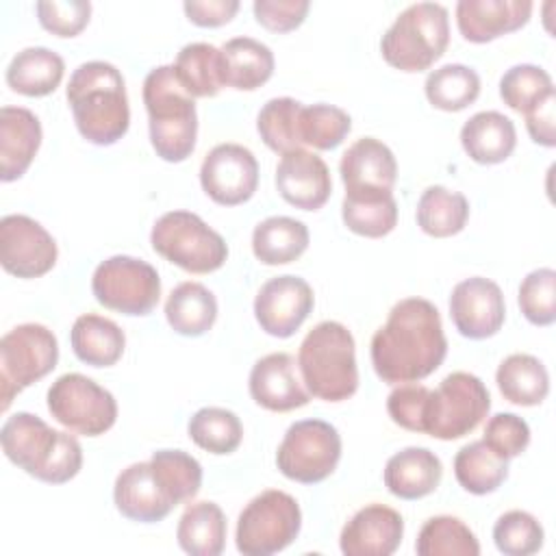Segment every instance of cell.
<instances>
[{
	"mask_svg": "<svg viewBox=\"0 0 556 556\" xmlns=\"http://www.w3.org/2000/svg\"><path fill=\"white\" fill-rule=\"evenodd\" d=\"M59 361V341L43 324H20L0 339V400L9 410L13 397L48 376Z\"/></svg>",
	"mask_w": 556,
	"mask_h": 556,
	"instance_id": "30bf717a",
	"label": "cell"
},
{
	"mask_svg": "<svg viewBox=\"0 0 556 556\" xmlns=\"http://www.w3.org/2000/svg\"><path fill=\"white\" fill-rule=\"evenodd\" d=\"M341 460V434L324 419H302L287 428L276 465L280 473L300 484L326 480Z\"/></svg>",
	"mask_w": 556,
	"mask_h": 556,
	"instance_id": "7c38bea8",
	"label": "cell"
},
{
	"mask_svg": "<svg viewBox=\"0 0 556 556\" xmlns=\"http://www.w3.org/2000/svg\"><path fill=\"white\" fill-rule=\"evenodd\" d=\"M415 552L419 556H478L480 543L463 519L437 515L421 526Z\"/></svg>",
	"mask_w": 556,
	"mask_h": 556,
	"instance_id": "f35d334b",
	"label": "cell"
},
{
	"mask_svg": "<svg viewBox=\"0 0 556 556\" xmlns=\"http://www.w3.org/2000/svg\"><path fill=\"white\" fill-rule=\"evenodd\" d=\"M469 217V202L460 191H452L443 185L428 187L417 202L419 228L437 239L458 235Z\"/></svg>",
	"mask_w": 556,
	"mask_h": 556,
	"instance_id": "8d00e7d4",
	"label": "cell"
},
{
	"mask_svg": "<svg viewBox=\"0 0 556 556\" xmlns=\"http://www.w3.org/2000/svg\"><path fill=\"white\" fill-rule=\"evenodd\" d=\"M143 104L148 111L150 143L167 163L191 156L198 137L195 100L176 78L174 65H159L143 80Z\"/></svg>",
	"mask_w": 556,
	"mask_h": 556,
	"instance_id": "277c9868",
	"label": "cell"
},
{
	"mask_svg": "<svg viewBox=\"0 0 556 556\" xmlns=\"http://www.w3.org/2000/svg\"><path fill=\"white\" fill-rule=\"evenodd\" d=\"M248 389L252 400L274 413H289L306 406L311 393L298 376L295 358L287 352H271L252 365Z\"/></svg>",
	"mask_w": 556,
	"mask_h": 556,
	"instance_id": "d6986e66",
	"label": "cell"
},
{
	"mask_svg": "<svg viewBox=\"0 0 556 556\" xmlns=\"http://www.w3.org/2000/svg\"><path fill=\"white\" fill-rule=\"evenodd\" d=\"M523 317L534 326H549L556 319V271L552 267L532 269L519 285L517 295Z\"/></svg>",
	"mask_w": 556,
	"mask_h": 556,
	"instance_id": "bcb514c9",
	"label": "cell"
},
{
	"mask_svg": "<svg viewBox=\"0 0 556 556\" xmlns=\"http://www.w3.org/2000/svg\"><path fill=\"white\" fill-rule=\"evenodd\" d=\"M65 74V63L61 54L50 48L33 46L20 50L7 67V85L28 98H41L52 93Z\"/></svg>",
	"mask_w": 556,
	"mask_h": 556,
	"instance_id": "f1b7e54d",
	"label": "cell"
},
{
	"mask_svg": "<svg viewBox=\"0 0 556 556\" xmlns=\"http://www.w3.org/2000/svg\"><path fill=\"white\" fill-rule=\"evenodd\" d=\"M48 410L67 430L100 437L117 419L113 393L83 374H63L48 389Z\"/></svg>",
	"mask_w": 556,
	"mask_h": 556,
	"instance_id": "4fadbf2b",
	"label": "cell"
},
{
	"mask_svg": "<svg viewBox=\"0 0 556 556\" xmlns=\"http://www.w3.org/2000/svg\"><path fill=\"white\" fill-rule=\"evenodd\" d=\"M424 91L434 109L447 113L463 111L480 96V76L469 65L445 63L428 74Z\"/></svg>",
	"mask_w": 556,
	"mask_h": 556,
	"instance_id": "74e56055",
	"label": "cell"
},
{
	"mask_svg": "<svg viewBox=\"0 0 556 556\" xmlns=\"http://www.w3.org/2000/svg\"><path fill=\"white\" fill-rule=\"evenodd\" d=\"M489 408L491 395L484 382L469 371H452L428 393L424 434L441 441L460 439L482 424Z\"/></svg>",
	"mask_w": 556,
	"mask_h": 556,
	"instance_id": "ba28073f",
	"label": "cell"
},
{
	"mask_svg": "<svg viewBox=\"0 0 556 556\" xmlns=\"http://www.w3.org/2000/svg\"><path fill=\"white\" fill-rule=\"evenodd\" d=\"M298 130L302 143L315 150H334L352 130V117L334 104H302Z\"/></svg>",
	"mask_w": 556,
	"mask_h": 556,
	"instance_id": "7bdbcfd3",
	"label": "cell"
},
{
	"mask_svg": "<svg viewBox=\"0 0 556 556\" xmlns=\"http://www.w3.org/2000/svg\"><path fill=\"white\" fill-rule=\"evenodd\" d=\"M443 478L441 458L428 447H404L384 465V486L400 500H421L430 495Z\"/></svg>",
	"mask_w": 556,
	"mask_h": 556,
	"instance_id": "d4e9b609",
	"label": "cell"
},
{
	"mask_svg": "<svg viewBox=\"0 0 556 556\" xmlns=\"http://www.w3.org/2000/svg\"><path fill=\"white\" fill-rule=\"evenodd\" d=\"M91 291L104 308L139 317L159 304L161 278L148 261L115 254L93 269Z\"/></svg>",
	"mask_w": 556,
	"mask_h": 556,
	"instance_id": "8fae6325",
	"label": "cell"
},
{
	"mask_svg": "<svg viewBox=\"0 0 556 556\" xmlns=\"http://www.w3.org/2000/svg\"><path fill=\"white\" fill-rule=\"evenodd\" d=\"M0 443L13 465L48 484L70 482L83 467L78 439L50 428L41 417L26 410L2 424Z\"/></svg>",
	"mask_w": 556,
	"mask_h": 556,
	"instance_id": "3957f363",
	"label": "cell"
},
{
	"mask_svg": "<svg viewBox=\"0 0 556 556\" xmlns=\"http://www.w3.org/2000/svg\"><path fill=\"white\" fill-rule=\"evenodd\" d=\"M224 87L254 91L274 74V52L258 39L232 37L219 48Z\"/></svg>",
	"mask_w": 556,
	"mask_h": 556,
	"instance_id": "4316f807",
	"label": "cell"
},
{
	"mask_svg": "<svg viewBox=\"0 0 556 556\" xmlns=\"http://www.w3.org/2000/svg\"><path fill=\"white\" fill-rule=\"evenodd\" d=\"M165 317L174 332L182 337H202L217 319V300L202 282H180L165 302Z\"/></svg>",
	"mask_w": 556,
	"mask_h": 556,
	"instance_id": "1f68e13d",
	"label": "cell"
},
{
	"mask_svg": "<svg viewBox=\"0 0 556 556\" xmlns=\"http://www.w3.org/2000/svg\"><path fill=\"white\" fill-rule=\"evenodd\" d=\"M226 515L215 502H193L178 519L176 539L191 556H217L226 547Z\"/></svg>",
	"mask_w": 556,
	"mask_h": 556,
	"instance_id": "4dcf8cb0",
	"label": "cell"
},
{
	"mask_svg": "<svg viewBox=\"0 0 556 556\" xmlns=\"http://www.w3.org/2000/svg\"><path fill=\"white\" fill-rule=\"evenodd\" d=\"M450 43L447 9L437 2L406 7L380 39L382 59L402 72H424Z\"/></svg>",
	"mask_w": 556,
	"mask_h": 556,
	"instance_id": "8992f818",
	"label": "cell"
},
{
	"mask_svg": "<svg viewBox=\"0 0 556 556\" xmlns=\"http://www.w3.org/2000/svg\"><path fill=\"white\" fill-rule=\"evenodd\" d=\"M276 189L285 202L302 211L321 208L332 193V178L326 161L311 150L285 152L276 167Z\"/></svg>",
	"mask_w": 556,
	"mask_h": 556,
	"instance_id": "ac0fdd59",
	"label": "cell"
},
{
	"mask_svg": "<svg viewBox=\"0 0 556 556\" xmlns=\"http://www.w3.org/2000/svg\"><path fill=\"white\" fill-rule=\"evenodd\" d=\"M352 332L332 319L313 326L300 343L298 369L306 391L324 402H343L358 389Z\"/></svg>",
	"mask_w": 556,
	"mask_h": 556,
	"instance_id": "5b68a950",
	"label": "cell"
},
{
	"mask_svg": "<svg viewBox=\"0 0 556 556\" xmlns=\"http://www.w3.org/2000/svg\"><path fill=\"white\" fill-rule=\"evenodd\" d=\"M526 128L534 143L554 148L556 146V91H549L545 98H541L534 106H530L526 113Z\"/></svg>",
	"mask_w": 556,
	"mask_h": 556,
	"instance_id": "816d5d0a",
	"label": "cell"
},
{
	"mask_svg": "<svg viewBox=\"0 0 556 556\" xmlns=\"http://www.w3.org/2000/svg\"><path fill=\"white\" fill-rule=\"evenodd\" d=\"M156 254L189 274H211L228 258L224 237L191 211L163 213L150 232Z\"/></svg>",
	"mask_w": 556,
	"mask_h": 556,
	"instance_id": "52a82bcc",
	"label": "cell"
},
{
	"mask_svg": "<svg viewBox=\"0 0 556 556\" xmlns=\"http://www.w3.org/2000/svg\"><path fill=\"white\" fill-rule=\"evenodd\" d=\"M174 72L191 98H213L224 87L219 48L204 41H193L180 48L174 61Z\"/></svg>",
	"mask_w": 556,
	"mask_h": 556,
	"instance_id": "d590c367",
	"label": "cell"
},
{
	"mask_svg": "<svg viewBox=\"0 0 556 556\" xmlns=\"http://www.w3.org/2000/svg\"><path fill=\"white\" fill-rule=\"evenodd\" d=\"M78 132L93 146H113L130 126L122 72L106 61L80 63L65 89Z\"/></svg>",
	"mask_w": 556,
	"mask_h": 556,
	"instance_id": "7a4b0ae2",
	"label": "cell"
},
{
	"mask_svg": "<svg viewBox=\"0 0 556 556\" xmlns=\"http://www.w3.org/2000/svg\"><path fill=\"white\" fill-rule=\"evenodd\" d=\"M339 174L345 191H393L397 161L380 139L361 137L343 152Z\"/></svg>",
	"mask_w": 556,
	"mask_h": 556,
	"instance_id": "603a6c76",
	"label": "cell"
},
{
	"mask_svg": "<svg viewBox=\"0 0 556 556\" xmlns=\"http://www.w3.org/2000/svg\"><path fill=\"white\" fill-rule=\"evenodd\" d=\"M200 185L222 206L243 204L258 187V161L241 143H217L200 165Z\"/></svg>",
	"mask_w": 556,
	"mask_h": 556,
	"instance_id": "5bb4252c",
	"label": "cell"
},
{
	"mask_svg": "<svg viewBox=\"0 0 556 556\" xmlns=\"http://www.w3.org/2000/svg\"><path fill=\"white\" fill-rule=\"evenodd\" d=\"M113 502L126 519L139 523H156L165 519L172 508H176L159 484L150 460L132 463L117 473L113 484Z\"/></svg>",
	"mask_w": 556,
	"mask_h": 556,
	"instance_id": "44dd1931",
	"label": "cell"
},
{
	"mask_svg": "<svg viewBox=\"0 0 556 556\" xmlns=\"http://www.w3.org/2000/svg\"><path fill=\"white\" fill-rule=\"evenodd\" d=\"M371 365L389 384L417 382L437 371L447 354L439 308L426 298H404L371 337Z\"/></svg>",
	"mask_w": 556,
	"mask_h": 556,
	"instance_id": "6da1fadb",
	"label": "cell"
},
{
	"mask_svg": "<svg viewBox=\"0 0 556 556\" xmlns=\"http://www.w3.org/2000/svg\"><path fill=\"white\" fill-rule=\"evenodd\" d=\"M430 389L417 382H404L395 387L387 397V413L393 424L404 430L424 434V408Z\"/></svg>",
	"mask_w": 556,
	"mask_h": 556,
	"instance_id": "681fc988",
	"label": "cell"
},
{
	"mask_svg": "<svg viewBox=\"0 0 556 556\" xmlns=\"http://www.w3.org/2000/svg\"><path fill=\"white\" fill-rule=\"evenodd\" d=\"M530 15V0H460L456 4L458 30L471 43H486L519 30Z\"/></svg>",
	"mask_w": 556,
	"mask_h": 556,
	"instance_id": "7402d4cb",
	"label": "cell"
},
{
	"mask_svg": "<svg viewBox=\"0 0 556 556\" xmlns=\"http://www.w3.org/2000/svg\"><path fill=\"white\" fill-rule=\"evenodd\" d=\"M189 439L208 454H230L241 445V419L222 406H204L195 410L187 424Z\"/></svg>",
	"mask_w": 556,
	"mask_h": 556,
	"instance_id": "ab89813d",
	"label": "cell"
},
{
	"mask_svg": "<svg viewBox=\"0 0 556 556\" xmlns=\"http://www.w3.org/2000/svg\"><path fill=\"white\" fill-rule=\"evenodd\" d=\"M460 143L467 156L480 165L504 163L517 146V128L500 111H480L460 128Z\"/></svg>",
	"mask_w": 556,
	"mask_h": 556,
	"instance_id": "484cf974",
	"label": "cell"
},
{
	"mask_svg": "<svg viewBox=\"0 0 556 556\" xmlns=\"http://www.w3.org/2000/svg\"><path fill=\"white\" fill-rule=\"evenodd\" d=\"M549 91H554L552 76L532 63L513 65L500 80V98L517 113H526Z\"/></svg>",
	"mask_w": 556,
	"mask_h": 556,
	"instance_id": "f6af8a7d",
	"label": "cell"
},
{
	"mask_svg": "<svg viewBox=\"0 0 556 556\" xmlns=\"http://www.w3.org/2000/svg\"><path fill=\"white\" fill-rule=\"evenodd\" d=\"M189 22L204 28H215L228 24L239 11L237 0H187L182 4Z\"/></svg>",
	"mask_w": 556,
	"mask_h": 556,
	"instance_id": "f5cc1de1",
	"label": "cell"
},
{
	"mask_svg": "<svg viewBox=\"0 0 556 556\" xmlns=\"http://www.w3.org/2000/svg\"><path fill=\"white\" fill-rule=\"evenodd\" d=\"M41 146V122L24 106L0 109V178L17 180L30 167Z\"/></svg>",
	"mask_w": 556,
	"mask_h": 556,
	"instance_id": "cb8c5ba5",
	"label": "cell"
},
{
	"mask_svg": "<svg viewBox=\"0 0 556 556\" xmlns=\"http://www.w3.org/2000/svg\"><path fill=\"white\" fill-rule=\"evenodd\" d=\"M543 526L526 510H508L493 526L495 547L506 556H530L543 547Z\"/></svg>",
	"mask_w": 556,
	"mask_h": 556,
	"instance_id": "ee69618b",
	"label": "cell"
},
{
	"mask_svg": "<svg viewBox=\"0 0 556 556\" xmlns=\"http://www.w3.org/2000/svg\"><path fill=\"white\" fill-rule=\"evenodd\" d=\"M315 306L311 285L293 274L269 278L254 298V317L271 337L287 339L306 321Z\"/></svg>",
	"mask_w": 556,
	"mask_h": 556,
	"instance_id": "2e32d148",
	"label": "cell"
},
{
	"mask_svg": "<svg viewBox=\"0 0 556 556\" xmlns=\"http://www.w3.org/2000/svg\"><path fill=\"white\" fill-rule=\"evenodd\" d=\"M495 382L504 400L517 406H536L549 393V374L545 365L532 354H510L506 356L497 371Z\"/></svg>",
	"mask_w": 556,
	"mask_h": 556,
	"instance_id": "d6a6232c",
	"label": "cell"
},
{
	"mask_svg": "<svg viewBox=\"0 0 556 556\" xmlns=\"http://www.w3.org/2000/svg\"><path fill=\"white\" fill-rule=\"evenodd\" d=\"M300 111H302V102L289 96L271 98L263 104L256 117V130L269 150L285 154L295 148H302L300 130H298Z\"/></svg>",
	"mask_w": 556,
	"mask_h": 556,
	"instance_id": "b9f144b4",
	"label": "cell"
},
{
	"mask_svg": "<svg viewBox=\"0 0 556 556\" xmlns=\"http://www.w3.org/2000/svg\"><path fill=\"white\" fill-rule=\"evenodd\" d=\"M404 536L402 515L384 504H367L352 515L339 536L345 556H391Z\"/></svg>",
	"mask_w": 556,
	"mask_h": 556,
	"instance_id": "ffe728a7",
	"label": "cell"
},
{
	"mask_svg": "<svg viewBox=\"0 0 556 556\" xmlns=\"http://www.w3.org/2000/svg\"><path fill=\"white\" fill-rule=\"evenodd\" d=\"M59 256L54 237L28 215H4L0 219V263L17 278L48 274Z\"/></svg>",
	"mask_w": 556,
	"mask_h": 556,
	"instance_id": "9a60e30c",
	"label": "cell"
},
{
	"mask_svg": "<svg viewBox=\"0 0 556 556\" xmlns=\"http://www.w3.org/2000/svg\"><path fill=\"white\" fill-rule=\"evenodd\" d=\"M252 9H254L256 22L267 30L289 33L304 22L311 9V2L308 0H256Z\"/></svg>",
	"mask_w": 556,
	"mask_h": 556,
	"instance_id": "f907efd6",
	"label": "cell"
},
{
	"mask_svg": "<svg viewBox=\"0 0 556 556\" xmlns=\"http://www.w3.org/2000/svg\"><path fill=\"white\" fill-rule=\"evenodd\" d=\"M302 528V510L293 495L267 489L252 497L237 519V549L245 556H269L289 547Z\"/></svg>",
	"mask_w": 556,
	"mask_h": 556,
	"instance_id": "9c48e42d",
	"label": "cell"
},
{
	"mask_svg": "<svg viewBox=\"0 0 556 556\" xmlns=\"http://www.w3.org/2000/svg\"><path fill=\"white\" fill-rule=\"evenodd\" d=\"M450 317L467 339H489L506 319V302L497 282L484 276L460 280L450 295Z\"/></svg>",
	"mask_w": 556,
	"mask_h": 556,
	"instance_id": "e0dca14e",
	"label": "cell"
},
{
	"mask_svg": "<svg viewBox=\"0 0 556 556\" xmlns=\"http://www.w3.org/2000/svg\"><path fill=\"white\" fill-rule=\"evenodd\" d=\"M341 217L354 235L380 239L397 224V202L393 191H345Z\"/></svg>",
	"mask_w": 556,
	"mask_h": 556,
	"instance_id": "836d02e7",
	"label": "cell"
},
{
	"mask_svg": "<svg viewBox=\"0 0 556 556\" xmlns=\"http://www.w3.org/2000/svg\"><path fill=\"white\" fill-rule=\"evenodd\" d=\"M304 222L287 215H271L254 226L252 252L263 265H287L298 261L308 248Z\"/></svg>",
	"mask_w": 556,
	"mask_h": 556,
	"instance_id": "f546056e",
	"label": "cell"
},
{
	"mask_svg": "<svg viewBox=\"0 0 556 556\" xmlns=\"http://www.w3.org/2000/svg\"><path fill=\"white\" fill-rule=\"evenodd\" d=\"M70 343L78 361L91 367L115 365L126 348L124 330L109 317L85 313L70 330Z\"/></svg>",
	"mask_w": 556,
	"mask_h": 556,
	"instance_id": "83f0119b",
	"label": "cell"
},
{
	"mask_svg": "<svg viewBox=\"0 0 556 556\" xmlns=\"http://www.w3.org/2000/svg\"><path fill=\"white\" fill-rule=\"evenodd\" d=\"M152 471L174 506L193 500L202 486V465L182 450H156Z\"/></svg>",
	"mask_w": 556,
	"mask_h": 556,
	"instance_id": "60d3db41",
	"label": "cell"
},
{
	"mask_svg": "<svg viewBox=\"0 0 556 556\" xmlns=\"http://www.w3.org/2000/svg\"><path fill=\"white\" fill-rule=\"evenodd\" d=\"M39 24L56 37H76L91 15L87 0H41L35 4Z\"/></svg>",
	"mask_w": 556,
	"mask_h": 556,
	"instance_id": "7dc6e473",
	"label": "cell"
},
{
	"mask_svg": "<svg viewBox=\"0 0 556 556\" xmlns=\"http://www.w3.org/2000/svg\"><path fill=\"white\" fill-rule=\"evenodd\" d=\"M482 441L497 456L510 460L523 454L526 447L530 445V426L515 413H497L486 421Z\"/></svg>",
	"mask_w": 556,
	"mask_h": 556,
	"instance_id": "c3c4849f",
	"label": "cell"
},
{
	"mask_svg": "<svg viewBox=\"0 0 556 556\" xmlns=\"http://www.w3.org/2000/svg\"><path fill=\"white\" fill-rule=\"evenodd\" d=\"M456 482L473 495H486L508 478V460L497 456L482 439L463 445L454 456Z\"/></svg>",
	"mask_w": 556,
	"mask_h": 556,
	"instance_id": "e575fe53",
	"label": "cell"
}]
</instances>
